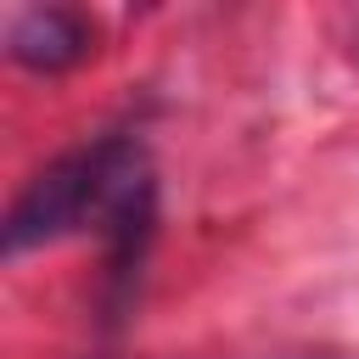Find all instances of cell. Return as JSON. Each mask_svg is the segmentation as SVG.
Returning a JSON list of instances; mask_svg holds the SVG:
<instances>
[{"label":"cell","instance_id":"cell-2","mask_svg":"<svg viewBox=\"0 0 359 359\" xmlns=\"http://www.w3.org/2000/svg\"><path fill=\"white\" fill-rule=\"evenodd\" d=\"M95 50V28L79 11L62 6H34L11 22V56L28 73H67Z\"/></svg>","mask_w":359,"mask_h":359},{"label":"cell","instance_id":"cell-1","mask_svg":"<svg viewBox=\"0 0 359 359\" xmlns=\"http://www.w3.org/2000/svg\"><path fill=\"white\" fill-rule=\"evenodd\" d=\"M90 224L118 241V264L140 258V241L151 230V163L123 135H107L39 168L6 213V252L17 258Z\"/></svg>","mask_w":359,"mask_h":359}]
</instances>
